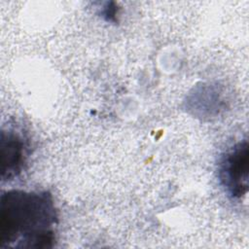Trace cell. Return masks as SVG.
<instances>
[{
    "label": "cell",
    "mask_w": 249,
    "mask_h": 249,
    "mask_svg": "<svg viewBox=\"0 0 249 249\" xmlns=\"http://www.w3.org/2000/svg\"><path fill=\"white\" fill-rule=\"evenodd\" d=\"M1 248H52L58 224L53 196L48 191L12 190L0 200Z\"/></svg>",
    "instance_id": "1"
},
{
    "label": "cell",
    "mask_w": 249,
    "mask_h": 249,
    "mask_svg": "<svg viewBox=\"0 0 249 249\" xmlns=\"http://www.w3.org/2000/svg\"><path fill=\"white\" fill-rule=\"evenodd\" d=\"M220 184L232 199H241L249 187V145L247 139L238 141L221 157L218 167Z\"/></svg>",
    "instance_id": "2"
},
{
    "label": "cell",
    "mask_w": 249,
    "mask_h": 249,
    "mask_svg": "<svg viewBox=\"0 0 249 249\" xmlns=\"http://www.w3.org/2000/svg\"><path fill=\"white\" fill-rule=\"evenodd\" d=\"M1 178L10 181L18 177L27 164L30 142L26 135L17 128L1 131Z\"/></svg>",
    "instance_id": "3"
}]
</instances>
